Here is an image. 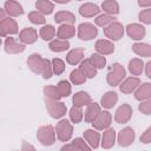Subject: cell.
<instances>
[{
	"instance_id": "cell-49",
	"label": "cell",
	"mask_w": 151,
	"mask_h": 151,
	"mask_svg": "<svg viewBox=\"0 0 151 151\" xmlns=\"http://www.w3.org/2000/svg\"><path fill=\"white\" fill-rule=\"evenodd\" d=\"M20 151H37V150L32 144H29L27 142H24L22 145H21V150Z\"/></svg>"
},
{
	"instance_id": "cell-34",
	"label": "cell",
	"mask_w": 151,
	"mask_h": 151,
	"mask_svg": "<svg viewBox=\"0 0 151 151\" xmlns=\"http://www.w3.org/2000/svg\"><path fill=\"white\" fill-rule=\"evenodd\" d=\"M39 35L45 41H52L54 35H55V28L52 25H45L40 28Z\"/></svg>"
},
{
	"instance_id": "cell-19",
	"label": "cell",
	"mask_w": 151,
	"mask_h": 151,
	"mask_svg": "<svg viewBox=\"0 0 151 151\" xmlns=\"http://www.w3.org/2000/svg\"><path fill=\"white\" fill-rule=\"evenodd\" d=\"M150 97H151V84L150 83L140 84L134 91V98L139 101L147 100L150 99Z\"/></svg>"
},
{
	"instance_id": "cell-30",
	"label": "cell",
	"mask_w": 151,
	"mask_h": 151,
	"mask_svg": "<svg viewBox=\"0 0 151 151\" xmlns=\"http://www.w3.org/2000/svg\"><path fill=\"white\" fill-rule=\"evenodd\" d=\"M129 71L132 76H139L144 71V61L138 58H133L129 61Z\"/></svg>"
},
{
	"instance_id": "cell-50",
	"label": "cell",
	"mask_w": 151,
	"mask_h": 151,
	"mask_svg": "<svg viewBox=\"0 0 151 151\" xmlns=\"http://www.w3.org/2000/svg\"><path fill=\"white\" fill-rule=\"evenodd\" d=\"M144 67H145L146 77L150 79V78H151V61H147L146 64H144Z\"/></svg>"
},
{
	"instance_id": "cell-18",
	"label": "cell",
	"mask_w": 151,
	"mask_h": 151,
	"mask_svg": "<svg viewBox=\"0 0 151 151\" xmlns=\"http://www.w3.org/2000/svg\"><path fill=\"white\" fill-rule=\"evenodd\" d=\"M54 21L61 25H73L76 21V15L68 11H59L54 14Z\"/></svg>"
},
{
	"instance_id": "cell-29",
	"label": "cell",
	"mask_w": 151,
	"mask_h": 151,
	"mask_svg": "<svg viewBox=\"0 0 151 151\" xmlns=\"http://www.w3.org/2000/svg\"><path fill=\"white\" fill-rule=\"evenodd\" d=\"M132 51L140 55V57H145V58H150L151 57V46L149 44H144V42H136L132 45Z\"/></svg>"
},
{
	"instance_id": "cell-4",
	"label": "cell",
	"mask_w": 151,
	"mask_h": 151,
	"mask_svg": "<svg viewBox=\"0 0 151 151\" xmlns=\"http://www.w3.org/2000/svg\"><path fill=\"white\" fill-rule=\"evenodd\" d=\"M45 105H46L47 112L54 119L63 118L67 112L66 105L63 101H59V100H47V99H45Z\"/></svg>"
},
{
	"instance_id": "cell-6",
	"label": "cell",
	"mask_w": 151,
	"mask_h": 151,
	"mask_svg": "<svg viewBox=\"0 0 151 151\" xmlns=\"http://www.w3.org/2000/svg\"><path fill=\"white\" fill-rule=\"evenodd\" d=\"M104 35L106 38H109L110 41L111 40L117 41V40L123 38V35H124V27H123V25L120 22L114 21V22H112L111 25H109L107 27L104 28Z\"/></svg>"
},
{
	"instance_id": "cell-16",
	"label": "cell",
	"mask_w": 151,
	"mask_h": 151,
	"mask_svg": "<svg viewBox=\"0 0 151 151\" xmlns=\"http://www.w3.org/2000/svg\"><path fill=\"white\" fill-rule=\"evenodd\" d=\"M100 144H101L103 149H111L116 144V130L112 127L104 130Z\"/></svg>"
},
{
	"instance_id": "cell-3",
	"label": "cell",
	"mask_w": 151,
	"mask_h": 151,
	"mask_svg": "<svg viewBox=\"0 0 151 151\" xmlns=\"http://www.w3.org/2000/svg\"><path fill=\"white\" fill-rule=\"evenodd\" d=\"M54 130L57 138L60 142H68L73 134V126L67 119H61L59 123H57Z\"/></svg>"
},
{
	"instance_id": "cell-48",
	"label": "cell",
	"mask_w": 151,
	"mask_h": 151,
	"mask_svg": "<svg viewBox=\"0 0 151 151\" xmlns=\"http://www.w3.org/2000/svg\"><path fill=\"white\" fill-rule=\"evenodd\" d=\"M60 151H78V149L73 145V143H66L61 146Z\"/></svg>"
},
{
	"instance_id": "cell-23",
	"label": "cell",
	"mask_w": 151,
	"mask_h": 151,
	"mask_svg": "<svg viewBox=\"0 0 151 151\" xmlns=\"http://www.w3.org/2000/svg\"><path fill=\"white\" fill-rule=\"evenodd\" d=\"M72 103H73V106L83 107V106H87L90 103H92V98H91V96L87 92L79 91V92H77V93L73 94Z\"/></svg>"
},
{
	"instance_id": "cell-28",
	"label": "cell",
	"mask_w": 151,
	"mask_h": 151,
	"mask_svg": "<svg viewBox=\"0 0 151 151\" xmlns=\"http://www.w3.org/2000/svg\"><path fill=\"white\" fill-rule=\"evenodd\" d=\"M118 101V94L113 91L106 92L101 98H100V105L104 109H112Z\"/></svg>"
},
{
	"instance_id": "cell-7",
	"label": "cell",
	"mask_w": 151,
	"mask_h": 151,
	"mask_svg": "<svg viewBox=\"0 0 151 151\" xmlns=\"http://www.w3.org/2000/svg\"><path fill=\"white\" fill-rule=\"evenodd\" d=\"M132 113H133V110L129 104H122L114 113V120L118 124H125L131 119Z\"/></svg>"
},
{
	"instance_id": "cell-11",
	"label": "cell",
	"mask_w": 151,
	"mask_h": 151,
	"mask_svg": "<svg viewBox=\"0 0 151 151\" xmlns=\"http://www.w3.org/2000/svg\"><path fill=\"white\" fill-rule=\"evenodd\" d=\"M38 39V32L32 27H26L19 33V41L24 45L34 44Z\"/></svg>"
},
{
	"instance_id": "cell-37",
	"label": "cell",
	"mask_w": 151,
	"mask_h": 151,
	"mask_svg": "<svg viewBox=\"0 0 151 151\" xmlns=\"http://www.w3.org/2000/svg\"><path fill=\"white\" fill-rule=\"evenodd\" d=\"M44 96H45V99H47V100H59L61 98L58 93L57 87L52 86V85L44 87Z\"/></svg>"
},
{
	"instance_id": "cell-15",
	"label": "cell",
	"mask_w": 151,
	"mask_h": 151,
	"mask_svg": "<svg viewBox=\"0 0 151 151\" xmlns=\"http://www.w3.org/2000/svg\"><path fill=\"white\" fill-rule=\"evenodd\" d=\"M27 66L28 68L35 73V74H41V68H42V58L38 53H33L27 58Z\"/></svg>"
},
{
	"instance_id": "cell-12",
	"label": "cell",
	"mask_w": 151,
	"mask_h": 151,
	"mask_svg": "<svg viewBox=\"0 0 151 151\" xmlns=\"http://www.w3.org/2000/svg\"><path fill=\"white\" fill-rule=\"evenodd\" d=\"M5 52L7 54H18V53H22L26 48V46L21 42H18L14 40V38L8 37L5 40Z\"/></svg>"
},
{
	"instance_id": "cell-13",
	"label": "cell",
	"mask_w": 151,
	"mask_h": 151,
	"mask_svg": "<svg viewBox=\"0 0 151 151\" xmlns=\"http://www.w3.org/2000/svg\"><path fill=\"white\" fill-rule=\"evenodd\" d=\"M126 33L127 35L133 40H140L145 35V27L140 24H129L126 26Z\"/></svg>"
},
{
	"instance_id": "cell-5",
	"label": "cell",
	"mask_w": 151,
	"mask_h": 151,
	"mask_svg": "<svg viewBox=\"0 0 151 151\" xmlns=\"http://www.w3.org/2000/svg\"><path fill=\"white\" fill-rule=\"evenodd\" d=\"M98 29L97 27L91 22H83L78 26V38L84 41L92 40L97 37Z\"/></svg>"
},
{
	"instance_id": "cell-26",
	"label": "cell",
	"mask_w": 151,
	"mask_h": 151,
	"mask_svg": "<svg viewBox=\"0 0 151 151\" xmlns=\"http://www.w3.org/2000/svg\"><path fill=\"white\" fill-rule=\"evenodd\" d=\"M84 59V48H73L66 54V61L70 65H78Z\"/></svg>"
},
{
	"instance_id": "cell-2",
	"label": "cell",
	"mask_w": 151,
	"mask_h": 151,
	"mask_svg": "<svg viewBox=\"0 0 151 151\" xmlns=\"http://www.w3.org/2000/svg\"><path fill=\"white\" fill-rule=\"evenodd\" d=\"M37 138L38 140L45 145L51 146L55 142V130L52 125H42L37 131Z\"/></svg>"
},
{
	"instance_id": "cell-14",
	"label": "cell",
	"mask_w": 151,
	"mask_h": 151,
	"mask_svg": "<svg viewBox=\"0 0 151 151\" xmlns=\"http://www.w3.org/2000/svg\"><path fill=\"white\" fill-rule=\"evenodd\" d=\"M94 47H96V51L98 52V54H100V55H109V54L114 52L113 42L107 40V39H99V40H97Z\"/></svg>"
},
{
	"instance_id": "cell-27",
	"label": "cell",
	"mask_w": 151,
	"mask_h": 151,
	"mask_svg": "<svg viewBox=\"0 0 151 151\" xmlns=\"http://www.w3.org/2000/svg\"><path fill=\"white\" fill-rule=\"evenodd\" d=\"M79 70L85 76L86 79H92V78H94L97 76V68L91 64V61L88 59H85V60H83L80 63Z\"/></svg>"
},
{
	"instance_id": "cell-45",
	"label": "cell",
	"mask_w": 151,
	"mask_h": 151,
	"mask_svg": "<svg viewBox=\"0 0 151 151\" xmlns=\"http://www.w3.org/2000/svg\"><path fill=\"white\" fill-rule=\"evenodd\" d=\"M139 20L145 24V25H150L151 24V8H145L143 11H140L139 15H138Z\"/></svg>"
},
{
	"instance_id": "cell-55",
	"label": "cell",
	"mask_w": 151,
	"mask_h": 151,
	"mask_svg": "<svg viewBox=\"0 0 151 151\" xmlns=\"http://www.w3.org/2000/svg\"><path fill=\"white\" fill-rule=\"evenodd\" d=\"M15 151H17V150H15Z\"/></svg>"
},
{
	"instance_id": "cell-46",
	"label": "cell",
	"mask_w": 151,
	"mask_h": 151,
	"mask_svg": "<svg viewBox=\"0 0 151 151\" xmlns=\"http://www.w3.org/2000/svg\"><path fill=\"white\" fill-rule=\"evenodd\" d=\"M138 110L144 114H151V99L140 101V104L138 106Z\"/></svg>"
},
{
	"instance_id": "cell-44",
	"label": "cell",
	"mask_w": 151,
	"mask_h": 151,
	"mask_svg": "<svg viewBox=\"0 0 151 151\" xmlns=\"http://www.w3.org/2000/svg\"><path fill=\"white\" fill-rule=\"evenodd\" d=\"M72 143L78 149V151H92V149L88 146V144L83 138H79V137L78 138H74Z\"/></svg>"
},
{
	"instance_id": "cell-31",
	"label": "cell",
	"mask_w": 151,
	"mask_h": 151,
	"mask_svg": "<svg viewBox=\"0 0 151 151\" xmlns=\"http://www.w3.org/2000/svg\"><path fill=\"white\" fill-rule=\"evenodd\" d=\"M50 50L52 52H64L66 50L70 48V42L68 40H61V39H53L50 45H48Z\"/></svg>"
},
{
	"instance_id": "cell-17",
	"label": "cell",
	"mask_w": 151,
	"mask_h": 151,
	"mask_svg": "<svg viewBox=\"0 0 151 151\" xmlns=\"http://www.w3.org/2000/svg\"><path fill=\"white\" fill-rule=\"evenodd\" d=\"M99 12V7L93 2H85L79 7V13L84 18H92L94 15H98Z\"/></svg>"
},
{
	"instance_id": "cell-54",
	"label": "cell",
	"mask_w": 151,
	"mask_h": 151,
	"mask_svg": "<svg viewBox=\"0 0 151 151\" xmlns=\"http://www.w3.org/2000/svg\"><path fill=\"white\" fill-rule=\"evenodd\" d=\"M1 44H2V41H1V38H0V47H1Z\"/></svg>"
},
{
	"instance_id": "cell-24",
	"label": "cell",
	"mask_w": 151,
	"mask_h": 151,
	"mask_svg": "<svg viewBox=\"0 0 151 151\" xmlns=\"http://www.w3.org/2000/svg\"><path fill=\"white\" fill-rule=\"evenodd\" d=\"M76 34V27L73 25H60L57 31L58 39L61 40H68L70 38H73Z\"/></svg>"
},
{
	"instance_id": "cell-38",
	"label": "cell",
	"mask_w": 151,
	"mask_h": 151,
	"mask_svg": "<svg viewBox=\"0 0 151 151\" xmlns=\"http://www.w3.org/2000/svg\"><path fill=\"white\" fill-rule=\"evenodd\" d=\"M68 114H70L71 122L74 123V124L80 123V122L83 120V118H84V112H83L81 107H79V106H73V107L70 110V113H68Z\"/></svg>"
},
{
	"instance_id": "cell-21",
	"label": "cell",
	"mask_w": 151,
	"mask_h": 151,
	"mask_svg": "<svg viewBox=\"0 0 151 151\" xmlns=\"http://www.w3.org/2000/svg\"><path fill=\"white\" fill-rule=\"evenodd\" d=\"M5 11L9 17H20L24 14L22 6L14 0H8L5 2Z\"/></svg>"
},
{
	"instance_id": "cell-32",
	"label": "cell",
	"mask_w": 151,
	"mask_h": 151,
	"mask_svg": "<svg viewBox=\"0 0 151 151\" xmlns=\"http://www.w3.org/2000/svg\"><path fill=\"white\" fill-rule=\"evenodd\" d=\"M101 8L104 9V12L106 14L110 15H117L119 13V5L116 0H105L101 4Z\"/></svg>"
},
{
	"instance_id": "cell-53",
	"label": "cell",
	"mask_w": 151,
	"mask_h": 151,
	"mask_svg": "<svg viewBox=\"0 0 151 151\" xmlns=\"http://www.w3.org/2000/svg\"><path fill=\"white\" fill-rule=\"evenodd\" d=\"M5 37H6V34H5V32H4V31H2L1 28H0V38H5Z\"/></svg>"
},
{
	"instance_id": "cell-1",
	"label": "cell",
	"mask_w": 151,
	"mask_h": 151,
	"mask_svg": "<svg viewBox=\"0 0 151 151\" xmlns=\"http://www.w3.org/2000/svg\"><path fill=\"white\" fill-rule=\"evenodd\" d=\"M126 76V71L124 68L123 65H120L119 63H114L112 64L111 68L107 72V76H106V81L110 86H118L123 79L125 78Z\"/></svg>"
},
{
	"instance_id": "cell-20",
	"label": "cell",
	"mask_w": 151,
	"mask_h": 151,
	"mask_svg": "<svg viewBox=\"0 0 151 151\" xmlns=\"http://www.w3.org/2000/svg\"><path fill=\"white\" fill-rule=\"evenodd\" d=\"M84 139L87 142L88 146L91 149H97L100 144V134L97 132V130H85L84 131Z\"/></svg>"
},
{
	"instance_id": "cell-47",
	"label": "cell",
	"mask_w": 151,
	"mask_h": 151,
	"mask_svg": "<svg viewBox=\"0 0 151 151\" xmlns=\"http://www.w3.org/2000/svg\"><path fill=\"white\" fill-rule=\"evenodd\" d=\"M140 142L144 144H149L151 142V127H147L143 132V134L140 136Z\"/></svg>"
},
{
	"instance_id": "cell-33",
	"label": "cell",
	"mask_w": 151,
	"mask_h": 151,
	"mask_svg": "<svg viewBox=\"0 0 151 151\" xmlns=\"http://www.w3.org/2000/svg\"><path fill=\"white\" fill-rule=\"evenodd\" d=\"M35 7L38 9L39 13H41L42 15L44 14H51L54 9V4L48 1V0H38L35 2Z\"/></svg>"
},
{
	"instance_id": "cell-25",
	"label": "cell",
	"mask_w": 151,
	"mask_h": 151,
	"mask_svg": "<svg viewBox=\"0 0 151 151\" xmlns=\"http://www.w3.org/2000/svg\"><path fill=\"white\" fill-rule=\"evenodd\" d=\"M0 28L5 32V34H17L18 33V24L14 19L7 17L2 21H0Z\"/></svg>"
},
{
	"instance_id": "cell-22",
	"label": "cell",
	"mask_w": 151,
	"mask_h": 151,
	"mask_svg": "<svg viewBox=\"0 0 151 151\" xmlns=\"http://www.w3.org/2000/svg\"><path fill=\"white\" fill-rule=\"evenodd\" d=\"M101 109H100V105L98 103H90L87 106H86V111H85V122L86 123H93L94 119L98 117V114L100 113Z\"/></svg>"
},
{
	"instance_id": "cell-42",
	"label": "cell",
	"mask_w": 151,
	"mask_h": 151,
	"mask_svg": "<svg viewBox=\"0 0 151 151\" xmlns=\"http://www.w3.org/2000/svg\"><path fill=\"white\" fill-rule=\"evenodd\" d=\"M28 19H29V21H31L32 24H34V25H42V24L46 22L45 17H44L41 13H39L38 11H32V12H29V13H28Z\"/></svg>"
},
{
	"instance_id": "cell-10",
	"label": "cell",
	"mask_w": 151,
	"mask_h": 151,
	"mask_svg": "<svg viewBox=\"0 0 151 151\" xmlns=\"http://www.w3.org/2000/svg\"><path fill=\"white\" fill-rule=\"evenodd\" d=\"M140 85V79L138 77H129L119 84V90L124 94H130Z\"/></svg>"
},
{
	"instance_id": "cell-41",
	"label": "cell",
	"mask_w": 151,
	"mask_h": 151,
	"mask_svg": "<svg viewBox=\"0 0 151 151\" xmlns=\"http://www.w3.org/2000/svg\"><path fill=\"white\" fill-rule=\"evenodd\" d=\"M51 64H52V71H53L54 74L59 76V74H61V73L65 71V63H64V60H61L60 58H54V59H52Z\"/></svg>"
},
{
	"instance_id": "cell-9",
	"label": "cell",
	"mask_w": 151,
	"mask_h": 151,
	"mask_svg": "<svg viewBox=\"0 0 151 151\" xmlns=\"http://www.w3.org/2000/svg\"><path fill=\"white\" fill-rule=\"evenodd\" d=\"M134 137H136L134 130L130 126H126L123 130H120L118 133V144L123 147H127L134 142Z\"/></svg>"
},
{
	"instance_id": "cell-43",
	"label": "cell",
	"mask_w": 151,
	"mask_h": 151,
	"mask_svg": "<svg viewBox=\"0 0 151 151\" xmlns=\"http://www.w3.org/2000/svg\"><path fill=\"white\" fill-rule=\"evenodd\" d=\"M53 74L52 71V64L50 59H42V68H41V76L44 79H50Z\"/></svg>"
},
{
	"instance_id": "cell-51",
	"label": "cell",
	"mask_w": 151,
	"mask_h": 151,
	"mask_svg": "<svg viewBox=\"0 0 151 151\" xmlns=\"http://www.w3.org/2000/svg\"><path fill=\"white\" fill-rule=\"evenodd\" d=\"M138 5H139L140 7L150 8V7H151V1H138Z\"/></svg>"
},
{
	"instance_id": "cell-35",
	"label": "cell",
	"mask_w": 151,
	"mask_h": 151,
	"mask_svg": "<svg viewBox=\"0 0 151 151\" xmlns=\"http://www.w3.org/2000/svg\"><path fill=\"white\" fill-rule=\"evenodd\" d=\"M116 21V18L113 17V15H110V14H106V13H104V14H100V15H98L96 19H94V22H96V25L97 26H99V27H107L109 25H111L112 22H114Z\"/></svg>"
},
{
	"instance_id": "cell-8",
	"label": "cell",
	"mask_w": 151,
	"mask_h": 151,
	"mask_svg": "<svg viewBox=\"0 0 151 151\" xmlns=\"http://www.w3.org/2000/svg\"><path fill=\"white\" fill-rule=\"evenodd\" d=\"M112 123V116L109 111H100L98 117L92 123V126L94 130H106L110 127Z\"/></svg>"
},
{
	"instance_id": "cell-36",
	"label": "cell",
	"mask_w": 151,
	"mask_h": 151,
	"mask_svg": "<svg viewBox=\"0 0 151 151\" xmlns=\"http://www.w3.org/2000/svg\"><path fill=\"white\" fill-rule=\"evenodd\" d=\"M57 90H58V93L61 98H66L71 94L72 92V87H71V84L70 81L67 80H60L58 84H57Z\"/></svg>"
},
{
	"instance_id": "cell-52",
	"label": "cell",
	"mask_w": 151,
	"mask_h": 151,
	"mask_svg": "<svg viewBox=\"0 0 151 151\" xmlns=\"http://www.w3.org/2000/svg\"><path fill=\"white\" fill-rule=\"evenodd\" d=\"M6 18H7V13H6L5 8H0V21H2Z\"/></svg>"
},
{
	"instance_id": "cell-40",
	"label": "cell",
	"mask_w": 151,
	"mask_h": 151,
	"mask_svg": "<svg viewBox=\"0 0 151 151\" xmlns=\"http://www.w3.org/2000/svg\"><path fill=\"white\" fill-rule=\"evenodd\" d=\"M88 60L91 61V64L98 70V68H103L105 65H106V58L104 57V55H100V54H98V53H93L90 58H88Z\"/></svg>"
},
{
	"instance_id": "cell-39",
	"label": "cell",
	"mask_w": 151,
	"mask_h": 151,
	"mask_svg": "<svg viewBox=\"0 0 151 151\" xmlns=\"http://www.w3.org/2000/svg\"><path fill=\"white\" fill-rule=\"evenodd\" d=\"M70 80H71V83H72L73 85H81V84H84V83L86 81V78H85V76L80 72L79 68H76V70H73V71L70 73Z\"/></svg>"
}]
</instances>
